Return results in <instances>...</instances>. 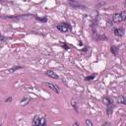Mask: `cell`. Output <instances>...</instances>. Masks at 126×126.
<instances>
[{"instance_id": "cell-12", "label": "cell", "mask_w": 126, "mask_h": 126, "mask_svg": "<svg viewBox=\"0 0 126 126\" xmlns=\"http://www.w3.org/2000/svg\"><path fill=\"white\" fill-rule=\"evenodd\" d=\"M94 77H95V74H92V75H90V76H87V77L85 78V80H86V81H91V80H93Z\"/></svg>"}, {"instance_id": "cell-19", "label": "cell", "mask_w": 126, "mask_h": 126, "mask_svg": "<svg viewBox=\"0 0 126 126\" xmlns=\"http://www.w3.org/2000/svg\"><path fill=\"white\" fill-rule=\"evenodd\" d=\"M74 126H79V124H78L77 122H75V123H74Z\"/></svg>"}, {"instance_id": "cell-16", "label": "cell", "mask_w": 126, "mask_h": 126, "mask_svg": "<svg viewBox=\"0 0 126 126\" xmlns=\"http://www.w3.org/2000/svg\"><path fill=\"white\" fill-rule=\"evenodd\" d=\"M101 126H110V124H109V122H104Z\"/></svg>"}, {"instance_id": "cell-18", "label": "cell", "mask_w": 126, "mask_h": 126, "mask_svg": "<svg viewBox=\"0 0 126 126\" xmlns=\"http://www.w3.org/2000/svg\"><path fill=\"white\" fill-rule=\"evenodd\" d=\"M11 100H12V98H11V97H9V98H7V99H6V101H7V102H8V101H11Z\"/></svg>"}, {"instance_id": "cell-10", "label": "cell", "mask_w": 126, "mask_h": 126, "mask_svg": "<svg viewBox=\"0 0 126 126\" xmlns=\"http://www.w3.org/2000/svg\"><path fill=\"white\" fill-rule=\"evenodd\" d=\"M18 69H22V66L13 67V68H11V69H9V70H8V73H13V72H15V71H16V70H18Z\"/></svg>"}, {"instance_id": "cell-8", "label": "cell", "mask_w": 126, "mask_h": 126, "mask_svg": "<svg viewBox=\"0 0 126 126\" xmlns=\"http://www.w3.org/2000/svg\"><path fill=\"white\" fill-rule=\"evenodd\" d=\"M30 101H31V97H24V98L21 100V104H22V105H26V104H28Z\"/></svg>"}, {"instance_id": "cell-17", "label": "cell", "mask_w": 126, "mask_h": 126, "mask_svg": "<svg viewBox=\"0 0 126 126\" xmlns=\"http://www.w3.org/2000/svg\"><path fill=\"white\" fill-rule=\"evenodd\" d=\"M2 40H4V36L0 35V41H2Z\"/></svg>"}, {"instance_id": "cell-7", "label": "cell", "mask_w": 126, "mask_h": 126, "mask_svg": "<svg viewBox=\"0 0 126 126\" xmlns=\"http://www.w3.org/2000/svg\"><path fill=\"white\" fill-rule=\"evenodd\" d=\"M118 102L121 104H126V97L124 95H120L118 97Z\"/></svg>"}, {"instance_id": "cell-15", "label": "cell", "mask_w": 126, "mask_h": 126, "mask_svg": "<svg viewBox=\"0 0 126 126\" xmlns=\"http://www.w3.org/2000/svg\"><path fill=\"white\" fill-rule=\"evenodd\" d=\"M72 105H73V107L75 108V110H76V111H78V108H77V104H76V101H73V102H72Z\"/></svg>"}, {"instance_id": "cell-5", "label": "cell", "mask_w": 126, "mask_h": 126, "mask_svg": "<svg viewBox=\"0 0 126 126\" xmlns=\"http://www.w3.org/2000/svg\"><path fill=\"white\" fill-rule=\"evenodd\" d=\"M46 75H47L48 77H50V78H53V79H59V76H58L54 71H52V70L46 71Z\"/></svg>"}, {"instance_id": "cell-9", "label": "cell", "mask_w": 126, "mask_h": 126, "mask_svg": "<svg viewBox=\"0 0 126 126\" xmlns=\"http://www.w3.org/2000/svg\"><path fill=\"white\" fill-rule=\"evenodd\" d=\"M110 50H111V52H112L114 55H117V53H118V47H117V46H111Z\"/></svg>"}, {"instance_id": "cell-14", "label": "cell", "mask_w": 126, "mask_h": 126, "mask_svg": "<svg viewBox=\"0 0 126 126\" xmlns=\"http://www.w3.org/2000/svg\"><path fill=\"white\" fill-rule=\"evenodd\" d=\"M86 124H87V126H93V123H92V121L91 120H89V119H87L86 121Z\"/></svg>"}, {"instance_id": "cell-2", "label": "cell", "mask_w": 126, "mask_h": 126, "mask_svg": "<svg viewBox=\"0 0 126 126\" xmlns=\"http://www.w3.org/2000/svg\"><path fill=\"white\" fill-rule=\"evenodd\" d=\"M126 19V14L124 12H121V13H115L113 16H112V20L113 22L115 23H119V22H122Z\"/></svg>"}, {"instance_id": "cell-1", "label": "cell", "mask_w": 126, "mask_h": 126, "mask_svg": "<svg viewBox=\"0 0 126 126\" xmlns=\"http://www.w3.org/2000/svg\"><path fill=\"white\" fill-rule=\"evenodd\" d=\"M32 124V126H47L46 119L43 115H34Z\"/></svg>"}, {"instance_id": "cell-3", "label": "cell", "mask_w": 126, "mask_h": 126, "mask_svg": "<svg viewBox=\"0 0 126 126\" xmlns=\"http://www.w3.org/2000/svg\"><path fill=\"white\" fill-rule=\"evenodd\" d=\"M57 30L60 31V32H67L71 30V26L67 23H63V24H59L57 25Z\"/></svg>"}, {"instance_id": "cell-13", "label": "cell", "mask_w": 126, "mask_h": 126, "mask_svg": "<svg viewBox=\"0 0 126 126\" xmlns=\"http://www.w3.org/2000/svg\"><path fill=\"white\" fill-rule=\"evenodd\" d=\"M111 112H112V106L107 105V115H110Z\"/></svg>"}, {"instance_id": "cell-6", "label": "cell", "mask_w": 126, "mask_h": 126, "mask_svg": "<svg viewBox=\"0 0 126 126\" xmlns=\"http://www.w3.org/2000/svg\"><path fill=\"white\" fill-rule=\"evenodd\" d=\"M114 34L116 36H122L124 34V30L122 28H118V29H114Z\"/></svg>"}, {"instance_id": "cell-4", "label": "cell", "mask_w": 126, "mask_h": 126, "mask_svg": "<svg viewBox=\"0 0 126 126\" xmlns=\"http://www.w3.org/2000/svg\"><path fill=\"white\" fill-rule=\"evenodd\" d=\"M45 86L48 87L49 89H51L52 91H54L56 94H60V89H59L57 86H55V85H53V84H51V83H45Z\"/></svg>"}, {"instance_id": "cell-11", "label": "cell", "mask_w": 126, "mask_h": 126, "mask_svg": "<svg viewBox=\"0 0 126 126\" xmlns=\"http://www.w3.org/2000/svg\"><path fill=\"white\" fill-rule=\"evenodd\" d=\"M102 100L104 101V103H105L106 105H110V104H111V99H109L108 97H103Z\"/></svg>"}, {"instance_id": "cell-20", "label": "cell", "mask_w": 126, "mask_h": 126, "mask_svg": "<svg viewBox=\"0 0 126 126\" xmlns=\"http://www.w3.org/2000/svg\"><path fill=\"white\" fill-rule=\"evenodd\" d=\"M0 126H1V124H0Z\"/></svg>"}]
</instances>
